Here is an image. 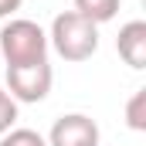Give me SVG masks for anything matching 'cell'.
Masks as SVG:
<instances>
[{
	"instance_id": "1",
	"label": "cell",
	"mask_w": 146,
	"mask_h": 146,
	"mask_svg": "<svg viewBox=\"0 0 146 146\" xmlns=\"http://www.w3.org/2000/svg\"><path fill=\"white\" fill-rule=\"evenodd\" d=\"M48 48H54L65 61H88L99 51V24H92L78 10H61L51 21Z\"/></svg>"
},
{
	"instance_id": "2",
	"label": "cell",
	"mask_w": 146,
	"mask_h": 146,
	"mask_svg": "<svg viewBox=\"0 0 146 146\" xmlns=\"http://www.w3.org/2000/svg\"><path fill=\"white\" fill-rule=\"evenodd\" d=\"M0 54H3L7 68L48 61V34L34 21H24V17L7 21L0 27Z\"/></svg>"
},
{
	"instance_id": "3",
	"label": "cell",
	"mask_w": 146,
	"mask_h": 146,
	"mask_svg": "<svg viewBox=\"0 0 146 146\" xmlns=\"http://www.w3.org/2000/svg\"><path fill=\"white\" fill-rule=\"evenodd\" d=\"M51 82H54V72L48 61L7 68V88L14 102H44L51 92Z\"/></svg>"
},
{
	"instance_id": "4",
	"label": "cell",
	"mask_w": 146,
	"mask_h": 146,
	"mask_svg": "<svg viewBox=\"0 0 146 146\" xmlns=\"http://www.w3.org/2000/svg\"><path fill=\"white\" fill-rule=\"evenodd\" d=\"M48 146H99V122L85 112H68L54 119Z\"/></svg>"
},
{
	"instance_id": "5",
	"label": "cell",
	"mask_w": 146,
	"mask_h": 146,
	"mask_svg": "<svg viewBox=\"0 0 146 146\" xmlns=\"http://www.w3.org/2000/svg\"><path fill=\"white\" fill-rule=\"evenodd\" d=\"M115 51H119V58H122L129 68L143 72L146 68V21H129V24H122V27H119V37H115Z\"/></svg>"
},
{
	"instance_id": "6",
	"label": "cell",
	"mask_w": 146,
	"mask_h": 146,
	"mask_svg": "<svg viewBox=\"0 0 146 146\" xmlns=\"http://www.w3.org/2000/svg\"><path fill=\"white\" fill-rule=\"evenodd\" d=\"M119 3L122 0H75V10L82 17H88L92 24H109L119 14Z\"/></svg>"
},
{
	"instance_id": "7",
	"label": "cell",
	"mask_w": 146,
	"mask_h": 146,
	"mask_svg": "<svg viewBox=\"0 0 146 146\" xmlns=\"http://www.w3.org/2000/svg\"><path fill=\"white\" fill-rule=\"evenodd\" d=\"M126 126L133 133H146V88H136L126 102Z\"/></svg>"
},
{
	"instance_id": "8",
	"label": "cell",
	"mask_w": 146,
	"mask_h": 146,
	"mask_svg": "<svg viewBox=\"0 0 146 146\" xmlns=\"http://www.w3.org/2000/svg\"><path fill=\"white\" fill-rule=\"evenodd\" d=\"M0 146H48V139L37 129H7L0 136Z\"/></svg>"
},
{
	"instance_id": "9",
	"label": "cell",
	"mask_w": 146,
	"mask_h": 146,
	"mask_svg": "<svg viewBox=\"0 0 146 146\" xmlns=\"http://www.w3.org/2000/svg\"><path fill=\"white\" fill-rule=\"evenodd\" d=\"M14 122H17V102L10 99V92L0 88V136L7 129H14Z\"/></svg>"
},
{
	"instance_id": "10",
	"label": "cell",
	"mask_w": 146,
	"mask_h": 146,
	"mask_svg": "<svg viewBox=\"0 0 146 146\" xmlns=\"http://www.w3.org/2000/svg\"><path fill=\"white\" fill-rule=\"evenodd\" d=\"M17 7H21V0H0V17H10Z\"/></svg>"
}]
</instances>
